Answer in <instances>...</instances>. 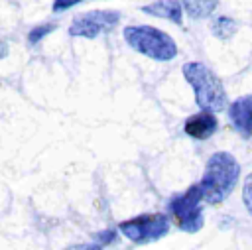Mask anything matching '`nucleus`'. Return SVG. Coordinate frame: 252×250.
Wrapping results in <instances>:
<instances>
[{
    "label": "nucleus",
    "instance_id": "f257e3e1",
    "mask_svg": "<svg viewBox=\"0 0 252 250\" xmlns=\"http://www.w3.org/2000/svg\"><path fill=\"white\" fill-rule=\"evenodd\" d=\"M238 177H240V165L232 154L228 152L213 154L207 161L203 179L197 183L203 201L209 205L222 203L236 187Z\"/></svg>",
    "mask_w": 252,
    "mask_h": 250
},
{
    "label": "nucleus",
    "instance_id": "f03ea898",
    "mask_svg": "<svg viewBox=\"0 0 252 250\" xmlns=\"http://www.w3.org/2000/svg\"><path fill=\"white\" fill-rule=\"evenodd\" d=\"M183 75L195 91V102L201 110L217 112L226 106V91L222 81L203 63L189 61L183 65Z\"/></svg>",
    "mask_w": 252,
    "mask_h": 250
},
{
    "label": "nucleus",
    "instance_id": "7ed1b4c3",
    "mask_svg": "<svg viewBox=\"0 0 252 250\" xmlns=\"http://www.w3.org/2000/svg\"><path fill=\"white\" fill-rule=\"evenodd\" d=\"M124 39L134 51L156 61H169L177 55V45L171 35L152 26H128Z\"/></svg>",
    "mask_w": 252,
    "mask_h": 250
},
{
    "label": "nucleus",
    "instance_id": "20e7f679",
    "mask_svg": "<svg viewBox=\"0 0 252 250\" xmlns=\"http://www.w3.org/2000/svg\"><path fill=\"white\" fill-rule=\"evenodd\" d=\"M203 197L199 185H191L183 193H177L167 203V211L173 217L175 224L183 232H199L203 228Z\"/></svg>",
    "mask_w": 252,
    "mask_h": 250
},
{
    "label": "nucleus",
    "instance_id": "39448f33",
    "mask_svg": "<svg viewBox=\"0 0 252 250\" xmlns=\"http://www.w3.org/2000/svg\"><path fill=\"white\" fill-rule=\"evenodd\" d=\"M118 230L134 244H150L169 232V219L163 213L138 215L134 219L122 220L118 224Z\"/></svg>",
    "mask_w": 252,
    "mask_h": 250
},
{
    "label": "nucleus",
    "instance_id": "423d86ee",
    "mask_svg": "<svg viewBox=\"0 0 252 250\" xmlns=\"http://www.w3.org/2000/svg\"><path fill=\"white\" fill-rule=\"evenodd\" d=\"M120 22V12L116 10H94V12H87L81 14L73 20V24L69 26V33L77 35V37H96L100 33H108L112 31Z\"/></svg>",
    "mask_w": 252,
    "mask_h": 250
},
{
    "label": "nucleus",
    "instance_id": "0eeeda50",
    "mask_svg": "<svg viewBox=\"0 0 252 250\" xmlns=\"http://www.w3.org/2000/svg\"><path fill=\"white\" fill-rule=\"evenodd\" d=\"M228 116L236 128V132L244 140H248L252 134V98L248 94L236 98L228 108Z\"/></svg>",
    "mask_w": 252,
    "mask_h": 250
},
{
    "label": "nucleus",
    "instance_id": "6e6552de",
    "mask_svg": "<svg viewBox=\"0 0 252 250\" xmlns=\"http://www.w3.org/2000/svg\"><path fill=\"white\" fill-rule=\"evenodd\" d=\"M217 126H219V122H217L215 114L209 110H201L185 120V134L195 140H207L217 132Z\"/></svg>",
    "mask_w": 252,
    "mask_h": 250
},
{
    "label": "nucleus",
    "instance_id": "1a4fd4ad",
    "mask_svg": "<svg viewBox=\"0 0 252 250\" xmlns=\"http://www.w3.org/2000/svg\"><path fill=\"white\" fill-rule=\"evenodd\" d=\"M144 14L156 16V18H165L173 24H181L183 22V8L179 0H156L152 4H146L140 8Z\"/></svg>",
    "mask_w": 252,
    "mask_h": 250
},
{
    "label": "nucleus",
    "instance_id": "9d476101",
    "mask_svg": "<svg viewBox=\"0 0 252 250\" xmlns=\"http://www.w3.org/2000/svg\"><path fill=\"white\" fill-rule=\"evenodd\" d=\"M219 0H183V6L187 10V14L191 18H207L213 14V10L217 8Z\"/></svg>",
    "mask_w": 252,
    "mask_h": 250
},
{
    "label": "nucleus",
    "instance_id": "9b49d317",
    "mask_svg": "<svg viewBox=\"0 0 252 250\" xmlns=\"http://www.w3.org/2000/svg\"><path fill=\"white\" fill-rule=\"evenodd\" d=\"M236 28H238V24L232 20V18H228V16H220V18H217L215 22H213V35L215 37H219V39H228V37H232L234 33H236Z\"/></svg>",
    "mask_w": 252,
    "mask_h": 250
},
{
    "label": "nucleus",
    "instance_id": "f8f14e48",
    "mask_svg": "<svg viewBox=\"0 0 252 250\" xmlns=\"http://www.w3.org/2000/svg\"><path fill=\"white\" fill-rule=\"evenodd\" d=\"M55 30V26L53 24H45V26H37V28H33L32 31H30V35H28V41L30 43H37L41 37H45L47 33H51Z\"/></svg>",
    "mask_w": 252,
    "mask_h": 250
},
{
    "label": "nucleus",
    "instance_id": "ddd939ff",
    "mask_svg": "<svg viewBox=\"0 0 252 250\" xmlns=\"http://www.w3.org/2000/svg\"><path fill=\"white\" fill-rule=\"evenodd\" d=\"M94 238H96V244H98V246H102V244H112V242L116 240V230H114V228H108V230L96 232Z\"/></svg>",
    "mask_w": 252,
    "mask_h": 250
},
{
    "label": "nucleus",
    "instance_id": "4468645a",
    "mask_svg": "<svg viewBox=\"0 0 252 250\" xmlns=\"http://www.w3.org/2000/svg\"><path fill=\"white\" fill-rule=\"evenodd\" d=\"M83 0H53V12H63V10H69L73 8L75 4H79Z\"/></svg>",
    "mask_w": 252,
    "mask_h": 250
},
{
    "label": "nucleus",
    "instance_id": "2eb2a0df",
    "mask_svg": "<svg viewBox=\"0 0 252 250\" xmlns=\"http://www.w3.org/2000/svg\"><path fill=\"white\" fill-rule=\"evenodd\" d=\"M63 250H102V246H98L96 242H85V244H71Z\"/></svg>",
    "mask_w": 252,
    "mask_h": 250
},
{
    "label": "nucleus",
    "instance_id": "dca6fc26",
    "mask_svg": "<svg viewBox=\"0 0 252 250\" xmlns=\"http://www.w3.org/2000/svg\"><path fill=\"white\" fill-rule=\"evenodd\" d=\"M244 205H246L248 211L252 209V203H250V177L246 179V185H244Z\"/></svg>",
    "mask_w": 252,
    "mask_h": 250
},
{
    "label": "nucleus",
    "instance_id": "f3484780",
    "mask_svg": "<svg viewBox=\"0 0 252 250\" xmlns=\"http://www.w3.org/2000/svg\"><path fill=\"white\" fill-rule=\"evenodd\" d=\"M6 55H8V43L0 39V59H4Z\"/></svg>",
    "mask_w": 252,
    "mask_h": 250
}]
</instances>
